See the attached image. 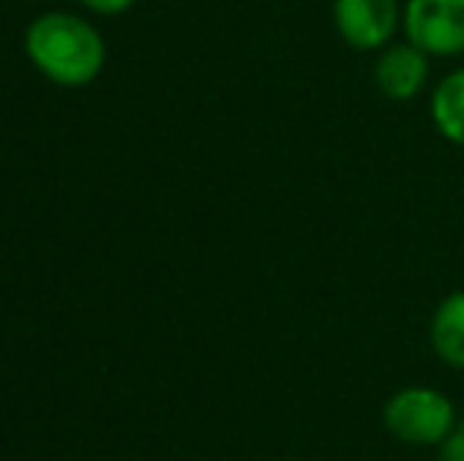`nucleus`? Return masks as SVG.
I'll use <instances>...</instances> for the list:
<instances>
[{"mask_svg": "<svg viewBox=\"0 0 464 461\" xmlns=\"http://www.w3.org/2000/svg\"><path fill=\"white\" fill-rule=\"evenodd\" d=\"M32 67L57 86H89L104 67V38L92 23L73 13H44L25 32Z\"/></svg>", "mask_w": 464, "mask_h": 461, "instance_id": "1", "label": "nucleus"}, {"mask_svg": "<svg viewBox=\"0 0 464 461\" xmlns=\"http://www.w3.org/2000/svg\"><path fill=\"white\" fill-rule=\"evenodd\" d=\"M382 427L401 446L440 449L459 430V408L433 386H401L385 399Z\"/></svg>", "mask_w": 464, "mask_h": 461, "instance_id": "2", "label": "nucleus"}, {"mask_svg": "<svg viewBox=\"0 0 464 461\" xmlns=\"http://www.w3.org/2000/svg\"><path fill=\"white\" fill-rule=\"evenodd\" d=\"M401 32L430 57H461L464 0H404Z\"/></svg>", "mask_w": 464, "mask_h": 461, "instance_id": "3", "label": "nucleus"}, {"mask_svg": "<svg viewBox=\"0 0 464 461\" xmlns=\"http://www.w3.org/2000/svg\"><path fill=\"white\" fill-rule=\"evenodd\" d=\"M401 0H332V23L348 48L382 51L401 29Z\"/></svg>", "mask_w": 464, "mask_h": 461, "instance_id": "4", "label": "nucleus"}, {"mask_svg": "<svg viewBox=\"0 0 464 461\" xmlns=\"http://www.w3.org/2000/svg\"><path fill=\"white\" fill-rule=\"evenodd\" d=\"M430 63L433 57L414 48L408 38L392 42L382 51H376L372 82H376L379 95H385L389 101H411L430 86Z\"/></svg>", "mask_w": 464, "mask_h": 461, "instance_id": "5", "label": "nucleus"}, {"mask_svg": "<svg viewBox=\"0 0 464 461\" xmlns=\"http://www.w3.org/2000/svg\"><path fill=\"white\" fill-rule=\"evenodd\" d=\"M430 348L449 370H464V288L436 303L430 320Z\"/></svg>", "mask_w": 464, "mask_h": 461, "instance_id": "6", "label": "nucleus"}, {"mask_svg": "<svg viewBox=\"0 0 464 461\" xmlns=\"http://www.w3.org/2000/svg\"><path fill=\"white\" fill-rule=\"evenodd\" d=\"M430 120L446 142L464 149V67L446 73L430 92Z\"/></svg>", "mask_w": 464, "mask_h": 461, "instance_id": "7", "label": "nucleus"}, {"mask_svg": "<svg viewBox=\"0 0 464 461\" xmlns=\"http://www.w3.org/2000/svg\"><path fill=\"white\" fill-rule=\"evenodd\" d=\"M436 452H440V461H464V427H459Z\"/></svg>", "mask_w": 464, "mask_h": 461, "instance_id": "8", "label": "nucleus"}, {"mask_svg": "<svg viewBox=\"0 0 464 461\" xmlns=\"http://www.w3.org/2000/svg\"><path fill=\"white\" fill-rule=\"evenodd\" d=\"M82 6H89L92 13H102V16H117V13L130 10L136 0H80Z\"/></svg>", "mask_w": 464, "mask_h": 461, "instance_id": "9", "label": "nucleus"}]
</instances>
